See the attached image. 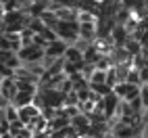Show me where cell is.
I'll return each mask as SVG.
<instances>
[{"label":"cell","instance_id":"cell-4","mask_svg":"<svg viewBox=\"0 0 148 138\" xmlns=\"http://www.w3.org/2000/svg\"><path fill=\"white\" fill-rule=\"evenodd\" d=\"M40 109H38V107L32 103V105H27V107H21V109H19V119H21L25 126H29L34 119H38V117H40Z\"/></svg>","mask_w":148,"mask_h":138},{"label":"cell","instance_id":"cell-12","mask_svg":"<svg viewBox=\"0 0 148 138\" xmlns=\"http://www.w3.org/2000/svg\"><path fill=\"white\" fill-rule=\"evenodd\" d=\"M125 50L130 52L132 57H136V55H140L142 52V42L140 40H136V38H127V42H125Z\"/></svg>","mask_w":148,"mask_h":138},{"label":"cell","instance_id":"cell-24","mask_svg":"<svg viewBox=\"0 0 148 138\" xmlns=\"http://www.w3.org/2000/svg\"><path fill=\"white\" fill-rule=\"evenodd\" d=\"M140 77H142V84H148V63H146V67L140 69Z\"/></svg>","mask_w":148,"mask_h":138},{"label":"cell","instance_id":"cell-15","mask_svg":"<svg viewBox=\"0 0 148 138\" xmlns=\"http://www.w3.org/2000/svg\"><path fill=\"white\" fill-rule=\"evenodd\" d=\"M34 36H36V32L32 27H25L23 32H21V42H23V46H27V44H34Z\"/></svg>","mask_w":148,"mask_h":138},{"label":"cell","instance_id":"cell-22","mask_svg":"<svg viewBox=\"0 0 148 138\" xmlns=\"http://www.w3.org/2000/svg\"><path fill=\"white\" fill-rule=\"evenodd\" d=\"M58 90H61V92H65V94H69V92H71V90H73V82H71V77H67V80H65L61 86H58Z\"/></svg>","mask_w":148,"mask_h":138},{"label":"cell","instance_id":"cell-17","mask_svg":"<svg viewBox=\"0 0 148 138\" xmlns=\"http://www.w3.org/2000/svg\"><path fill=\"white\" fill-rule=\"evenodd\" d=\"M117 84H119V77H117V69H115V67H111V69L106 71V86L115 88Z\"/></svg>","mask_w":148,"mask_h":138},{"label":"cell","instance_id":"cell-21","mask_svg":"<svg viewBox=\"0 0 148 138\" xmlns=\"http://www.w3.org/2000/svg\"><path fill=\"white\" fill-rule=\"evenodd\" d=\"M34 44H36V46H40V48H48V44H50V42H48L42 34H36V36H34Z\"/></svg>","mask_w":148,"mask_h":138},{"label":"cell","instance_id":"cell-11","mask_svg":"<svg viewBox=\"0 0 148 138\" xmlns=\"http://www.w3.org/2000/svg\"><path fill=\"white\" fill-rule=\"evenodd\" d=\"M65 59H67V61H71V63H82L84 61V52L77 46L71 44V46L67 48V52H65Z\"/></svg>","mask_w":148,"mask_h":138},{"label":"cell","instance_id":"cell-5","mask_svg":"<svg viewBox=\"0 0 148 138\" xmlns=\"http://www.w3.org/2000/svg\"><path fill=\"white\" fill-rule=\"evenodd\" d=\"M67 48H69V44H67L65 40H61V38H56L54 42H50V44H48V48H46V55H48V57H54V59H61V57H65Z\"/></svg>","mask_w":148,"mask_h":138},{"label":"cell","instance_id":"cell-19","mask_svg":"<svg viewBox=\"0 0 148 138\" xmlns=\"http://www.w3.org/2000/svg\"><path fill=\"white\" fill-rule=\"evenodd\" d=\"M90 88H92V90H96L100 96H106V94H111V92H113V88H111V86H106V84H90Z\"/></svg>","mask_w":148,"mask_h":138},{"label":"cell","instance_id":"cell-16","mask_svg":"<svg viewBox=\"0 0 148 138\" xmlns=\"http://www.w3.org/2000/svg\"><path fill=\"white\" fill-rule=\"evenodd\" d=\"M90 84H106V71L96 69V71L92 73V77H90Z\"/></svg>","mask_w":148,"mask_h":138},{"label":"cell","instance_id":"cell-8","mask_svg":"<svg viewBox=\"0 0 148 138\" xmlns=\"http://www.w3.org/2000/svg\"><path fill=\"white\" fill-rule=\"evenodd\" d=\"M111 38H113V42H115L117 46H125L127 38H130V32L125 29V25H119V23H117L115 29L111 32Z\"/></svg>","mask_w":148,"mask_h":138},{"label":"cell","instance_id":"cell-10","mask_svg":"<svg viewBox=\"0 0 148 138\" xmlns=\"http://www.w3.org/2000/svg\"><path fill=\"white\" fill-rule=\"evenodd\" d=\"M69 124H71V119L65 115H54L50 119V132H56V130H63V128H67Z\"/></svg>","mask_w":148,"mask_h":138},{"label":"cell","instance_id":"cell-2","mask_svg":"<svg viewBox=\"0 0 148 138\" xmlns=\"http://www.w3.org/2000/svg\"><path fill=\"white\" fill-rule=\"evenodd\" d=\"M48 107H54V109H58V107H65V92H61L58 88H42V90H38Z\"/></svg>","mask_w":148,"mask_h":138},{"label":"cell","instance_id":"cell-13","mask_svg":"<svg viewBox=\"0 0 148 138\" xmlns=\"http://www.w3.org/2000/svg\"><path fill=\"white\" fill-rule=\"evenodd\" d=\"M15 80H17V77H15ZM17 88H19V92H32V94L38 92V84L27 82V80H17Z\"/></svg>","mask_w":148,"mask_h":138},{"label":"cell","instance_id":"cell-6","mask_svg":"<svg viewBox=\"0 0 148 138\" xmlns=\"http://www.w3.org/2000/svg\"><path fill=\"white\" fill-rule=\"evenodd\" d=\"M54 13L61 21H77V19H79V8L77 6H61Z\"/></svg>","mask_w":148,"mask_h":138},{"label":"cell","instance_id":"cell-20","mask_svg":"<svg viewBox=\"0 0 148 138\" xmlns=\"http://www.w3.org/2000/svg\"><path fill=\"white\" fill-rule=\"evenodd\" d=\"M127 84H138V86H142L140 69H134V67H132V71H130V75H127Z\"/></svg>","mask_w":148,"mask_h":138},{"label":"cell","instance_id":"cell-14","mask_svg":"<svg viewBox=\"0 0 148 138\" xmlns=\"http://www.w3.org/2000/svg\"><path fill=\"white\" fill-rule=\"evenodd\" d=\"M4 117H6L8 121H17V119H19V109H17L13 103L4 107Z\"/></svg>","mask_w":148,"mask_h":138},{"label":"cell","instance_id":"cell-23","mask_svg":"<svg viewBox=\"0 0 148 138\" xmlns=\"http://www.w3.org/2000/svg\"><path fill=\"white\" fill-rule=\"evenodd\" d=\"M140 98H142L144 107L148 109V84H142V86H140Z\"/></svg>","mask_w":148,"mask_h":138},{"label":"cell","instance_id":"cell-26","mask_svg":"<svg viewBox=\"0 0 148 138\" xmlns=\"http://www.w3.org/2000/svg\"><path fill=\"white\" fill-rule=\"evenodd\" d=\"M144 2H146V6H148V0H144Z\"/></svg>","mask_w":148,"mask_h":138},{"label":"cell","instance_id":"cell-9","mask_svg":"<svg viewBox=\"0 0 148 138\" xmlns=\"http://www.w3.org/2000/svg\"><path fill=\"white\" fill-rule=\"evenodd\" d=\"M34 96H36V94H32V92H17V96L13 98V105L17 107V109L27 107V105L34 103Z\"/></svg>","mask_w":148,"mask_h":138},{"label":"cell","instance_id":"cell-7","mask_svg":"<svg viewBox=\"0 0 148 138\" xmlns=\"http://www.w3.org/2000/svg\"><path fill=\"white\" fill-rule=\"evenodd\" d=\"M108 57H111L113 65H121V63L132 61V55L125 50V46H115V48H113V52L108 55Z\"/></svg>","mask_w":148,"mask_h":138},{"label":"cell","instance_id":"cell-3","mask_svg":"<svg viewBox=\"0 0 148 138\" xmlns=\"http://www.w3.org/2000/svg\"><path fill=\"white\" fill-rule=\"evenodd\" d=\"M19 88H17V80L15 77H4L2 80V86H0V96L6 98L8 103H13V98L17 96Z\"/></svg>","mask_w":148,"mask_h":138},{"label":"cell","instance_id":"cell-25","mask_svg":"<svg viewBox=\"0 0 148 138\" xmlns=\"http://www.w3.org/2000/svg\"><path fill=\"white\" fill-rule=\"evenodd\" d=\"M134 138H144V134H138V136H134Z\"/></svg>","mask_w":148,"mask_h":138},{"label":"cell","instance_id":"cell-18","mask_svg":"<svg viewBox=\"0 0 148 138\" xmlns=\"http://www.w3.org/2000/svg\"><path fill=\"white\" fill-rule=\"evenodd\" d=\"M82 103V98H79V92L77 90H71L67 96H65V107H69V105H79Z\"/></svg>","mask_w":148,"mask_h":138},{"label":"cell","instance_id":"cell-1","mask_svg":"<svg viewBox=\"0 0 148 138\" xmlns=\"http://www.w3.org/2000/svg\"><path fill=\"white\" fill-rule=\"evenodd\" d=\"M17 55H19V59H21L23 63H42V59L46 57V48H40L36 44H27Z\"/></svg>","mask_w":148,"mask_h":138}]
</instances>
